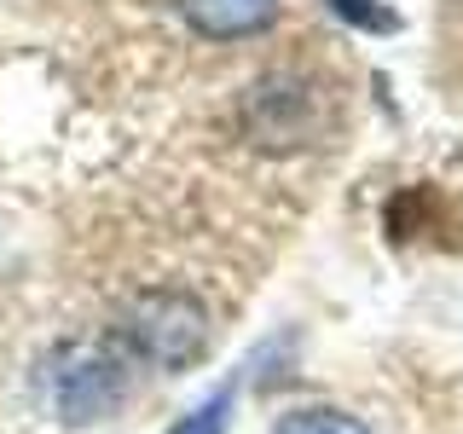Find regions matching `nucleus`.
<instances>
[{"label": "nucleus", "mask_w": 463, "mask_h": 434, "mask_svg": "<svg viewBox=\"0 0 463 434\" xmlns=\"http://www.w3.org/2000/svg\"><path fill=\"white\" fill-rule=\"evenodd\" d=\"M330 12L359 29H371V35H388V29H400V18L388 6H376V0H330Z\"/></svg>", "instance_id": "nucleus-6"}, {"label": "nucleus", "mask_w": 463, "mask_h": 434, "mask_svg": "<svg viewBox=\"0 0 463 434\" xmlns=\"http://www.w3.org/2000/svg\"><path fill=\"white\" fill-rule=\"evenodd\" d=\"M134 365L139 359L128 354L122 336L116 342L81 336V342H64L47 359L41 388H47V405L70 429H87V423H105V417H116L128 405V394H134Z\"/></svg>", "instance_id": "nucleus-1"}, {"label": "nucleus", "mask_w": 463, "mask_h": 434, "mask_svg": "<svg viewBox=\"0 0 463 434\" xmlns=\"http://www.w3.org/2000/svg\"><path fill=\"white\" fill-rule=\"evenodd\" d=\"M232 400H238V388L221 382L203 405H192V411H185L168 434H226V429H232Z\"/></svg>", "instance_id": "nucleus-5"}, {"label": "nucleus", "mask_w": 463, "mask_h": 434, "mask_svg": "<svg viewBox=\"0 0 463 434\" xmlns=\"http://www.w3.org/2000/svg\"><path fill=\"white\" fill-rule=\"evenodd\" d=\"M174 12L209 41H243L279 18V0H174Z\"/></svg>", "instance_id": "nucleus-3"}, {"label": "nucleus", "mask_w": 463, "mask_h": 434, "mask_svg": "<svg viewBox=\"0 0 463 434\" xmlns=\"http://www.w3.org/2000/svg\"><path fill=\"white\" fill-rule=\"evenodd\" d=\"M122 342L139 365L180 376L192 371L209 347V318H203V301L185 296V289H145L134 307L122 313Z\"/></svg>", "instance_id": "nucleus-2"}, {"label": "nucleus", "mask_w": 463, "mask_h": 434, "mask_svg": "<svg viewBox=\"0 0 463 434\" xmlns=\"http://www.w3.org/2000/svg\"><path fill=\"white\" fill-rule=\"evenodd\" d=\"M272 434H371V429L336 405H301V411H284Z\"/></svg>", "instance_id": "nucleus-4"}]
</instances>
